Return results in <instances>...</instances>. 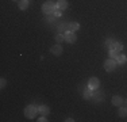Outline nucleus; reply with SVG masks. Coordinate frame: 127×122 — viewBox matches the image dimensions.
Masks as SVG:
<instances>
[{"mask_svg": "<svg viewBox=\"0 0 127 122\" xmlns=\"http://www.w3.org/2000/svg\"><path fill=\"white\" fill-rule=\"evenodd\" d=\"M125 106H126V107H127V99L125 100Z\"/></svg>", "mask_w": 127, "mask_h": 122, "instance_id": "nucleus-25", "label": "nucleus"}, {"mask_svg": "<svg viewBox=\"0 0 127 122\" xmlns=\"http://www.w3.org/2000/svg\"><path fill=\"white\" fill-rule=\"evenodd\" d=\"M68 30H70V23H62L58 26V33H66Z\"/></svg>", "mask_w": 127, "mask_h": 122, "instance_id": "nucleus-10", "label": "nucleus"}, {"mask_svg": "<svg viewBox=\"0 0 127 122\" xmlns=\"http://www.w3.org/2000/svg\"><path fill=\"white\" fill-rule=\"evenodd\" d=\"M68 0H58V1L56 3V7L58 8V10H61V11H65L66 8H68Z\"/></svg>", "mask_w": 127, "mask_h": 122, "instance_id": "nucleus-8", "label": "nucleus"}, {"mask_svg": "<svg viewBox=\"0 0 127 122\" xmlns=\"http://www.w3.org/2000/svg\"><path fill=\"white\" fill-rule=\"evenodd\" d=\"M78 29H80V24H78L77 22L70 23V30H72V31H77Z\"/></svg>", "mask_w": 127, "mask_h": 122, "instance_id": "nucleus-20", "label": "nucleus"}, {"mask_svg": "<svg viewBox=\"0 0 127 122\" xmlns=\"http://www.w3.org/2000/svg\"><path fill=\"white\" fill-rule=\"evenodd\" d=\"M14 1H19V0H14Z\"/></svg>", "mask_w": 127, "mask_h": 122, "instance_id": "nucleus-26", "label": "nucleus"}, {"mask_svg": "<svg viewBox=\"0 0 127 122\" xmlns=\"http://www.w3.org/2000/svg\"><path fill=\"white\" fill-rule=\"evenodd\" d=\"M5 84H7V80H5V79H1V80H0V88H4Z\"/></svg>", "mask_w": 127, "mask_h": 122, "instance_id": "nucleus-23", "label": "nucleus"}, {"mask_svg": "<svg viewBox=\"0 0 127 122\" xmlns=\"http://www.w3.org/2000/svg\"><path fill=\"white\" fill-rule=\"evenodd\" d=\"M112 49H114V50H116V52H120V50L123 49V45L120 44V42H116V41H115L114 45H112Z\"/></svg>", "mask_w": 127, "mask_h": 122, "instance_id": "nucleus-17", "label": "nucleus"}, {"mask_svg": "<svg viewBox=\"0 0 127 122\" xmlns=\"http://www.w3.org/2000/svg\"><path fill=\"white\" fill-rule=\"evenodd\" d=\"M64 35H65V41L68 42V44H74V42L77 41V37L74 34V31H72V30H68Z\"/></svg>", "mask_w": 127, "mask_h": 122, "instance_id": "nucleus-4", "label": "nucleus"}, {"mask_svg": "<svg viewBox=\"0 0 127 122\" xmlns=\"http://www.w3.org/2000/svg\"><path fill=\"white\" fill-rule=\"evenodd\" d=\"M61 15H62V11L58 10V8H56V11H54V16L58 18V16H61Z\"/></svg>", "mask_w": 127, "mask_h": 122, "instance_id": "nucleus-22", "label": "nucleus"}, {"mask_svg": "<svg viewBox=\"0 0 127 122\" xmlns=\"http://www.w3.org/2000/svg\"><path fill=\"white\" fill-rule=\"evenodd\" d=\"M38 122H46L47 120H46V115H42L41 118H39V120H37Z\"/></svg>", "mask_w": 127, "mask_h": 122, "instance_id": "nucleus-24", "label": "nucleus"}, {"mask_svg": "<svg viewBox=\"0 0 127 122\" xmlns=\"http://www.w3.org/2000/svg\"><path fill=\"white\" fill-rule=\"evenodd\" d=\"M50 52H51V54H54V56H61L62 54V46L60 44H56V45L51 46Z\"/></svg>", "mask_w": 127, "mask_h": 122, "instance_id": "nucleus-6", "label": "nucleus"}, {"mask_svg": "<svg viewBox=\"0 0 127 122\" xmlns=\"http://www.w3.org/2000/svg\"><path fill=\"white\" fill-rule=\"evenodd\" d=\"M116 61H118V65H122V64H125L127 61V57L125 56V54H119L118 59H116Z\"/></svg>", "mask_w": 127, "mask_h": 122, "instance_id": "nucleus-14", "label": "nucleus"}, {"mask_svg": "<svg viewBox=\"0 0 127 122\" xmlns=\"http://www.w3.org/2000/svg\"><path fill=\"white\" fill-rule=\"evenodd\" d=\"M114 42H115V39H114V38H108V39H105V42H104L105 48H108V49H112V45H114Z\"/></svg>", "mask_w": 127, "mask_h": 122, "instance_id": "nucleus-16", "label": "nucleus"}, {"mask_svg": "<svg viewBox=\"0 0 127 122\" xmlns=\"http://www.w3.org/2000/svg\"><path fill=\"white\" fill-rule=\"evenodd\" d=\"M112 105H114V106H118V107H120V106L125 105V100H123L122 96L115 95V96H112Z\"/></svg>", "mask_w": 127, "mask_h": 122, "instance_id": "nucleus-7", "label": "nucleus"}, {"mask_svg": "<svg viewBox=\"0 0 127 122\" xmlns=\"http://www.w3.org/2000/svg\"><path fill=\"white\" fill-rule=\"evenodd\" d=\"M116 66H118V61L116 60H114V59H108V60H105V62H104V69L107 72H112L116 69Z\"/></svg>", "mask_w": 127, "mask_h": 122, "instance_id": "nucleus-3", "label": "nucleus"}, {"mask_svg": "<svg viewBox=\"0 0 127 122\" xmlns=\"http://www.w3.org/2000/svg\"><path fill=\"white\" fill-rule=\"evenodd\" d=\"M39 111L37 106H34V105H29V106H26V109H25V115L27 118H30V120H32V118H35V115H37V113Z\"/></svg>", "mask_w": 127, "mask_h": 122, "instance_id": "nucleus-1", "label": "nucleus"}, {"mask_svg": "<svg viewBox=\"0 0 127 122\" xmlns=\"http://www.w3.org/2000/svg\"><path fill=\"white\" fill-rule=\"evenodd\" d=\"M118 56H119V52L114 50V49H110V59L116 60V59H118Z\"/></svg>", "mask_w": 127, "mask_h": 122, "instance_id": "nucleus-18", "label": "nucleus"}, {"mask_svg": "<svg viewBox=\"0 0 127 122\" xmlns=\"http://www.w3.org/2000/svg\"><path fill=\"white\" fill-rule=\"evenodd\" d=\"M56 4H54L53 1H46L43 3V5H42V11H43L45 15H51L54 14V11H56Z\"/></svg>", "mask_w": 127, "mask_h": 122, "instance_id": "nucleus-2", "label": "nucleus"}, {"mask_svg": "<svg viewBox=\"0 0 127 122\" xmlns=\"http://www.w3.org/2000/svg\"><path fill=\"white\" fill-rule=\"evenodd\" d=\"M29 1L30 0H19V10H27V7H29Z\"/></svg>", "mask_w": 127, "mask_h": 122, "instance_id": "nucleus-13", "label": "nucleus"}, {"mask_svg": "<svg viewBox=\"0 0 127 122\" xmlns=\"http://www.w3.org/2000/svg\"><path fill=\"white\" fill-rule=\"evenodd\" d=\"M103 91H100V90H96L95 92H93V98H95V102H101L103 100Z\"/></svg>", "mask_w": 127, "mask_h": 122, "instance_id": "nucleus-11", "label": "nucleus"}, {"mask_svg": "<svg viewBox=\"0 0 127 122\" xmlns=\"http://www.w3.org/2000/svg\"><path fill=\"white\" fill-rule=\"evenodd\" d=\"M62 41H65V35H62L61 33H58V34L56 35V42L57 44H61Z\"/></svg>", "mask_w": 127, "mask_h": 122, "instance_id": "nucleus-19", "label": "nucleus"}, {"mask_svg": "<svg viewBox=\"0 0 127 122\" xmlns=\"http://www.w3.org/2000/svg\"><path fill=\"white\" fill-rule=\"evenodd\" d=\"M83 96H84V99H91V98H93V90H91V88H85L84 90V92H83Z\"/></svg>", "mask_w": 127, "mask_h": 122, "instance_id": "nucleus-12", "label": "nucleus"}, {"mask_svg": "<svg viewBox=\"0 0 127 122\" xmlns=\"http://www.w3.org/2000/svg\"><path fill=\"white\" fill-rule=\"evenodd\" d=\"M119 117H127V107L126 106H120L119 107Z\"/></svg>", "mask_w": 127, "mask_h": 122, "instance_id": "nucleus-15", "label": "nucleus"}, {"mask_svg": "<svg viewBox=\"0 0 127 122\" xmlns=\"http://www.w3.org/2000/svg\"><path fill=\"white\" fill-rule=\"evenodd\" d=\"M38 110H39V113H41L42 115H49L50 114V107L47 105H41L38 107Z\"/></svg>", "mask_w": 127, "mask_h": 122, "instance_id": "nucleus-9", "label": "nucleus"}, {"mask_svg": "<svg viewBox=\"0 0 127 122\" xmlns=\"http://www.w3.org/2000/svg\"><path fill=\"white\" fill-rule=\"evenodd\" d=\"M88 87L93 91L99 90V87H100V80H99L97 77H91L89 81H88Z\"/></svg>", "mask_w": 127, "mask_h": 122, "instance_id": "nucleus-5", "label": "nucleus"}, {"mask_svg": "<svg viewBox=\"0 0 127 122\" xmlns=\"http://www.w3.org/2000/svg\"><path fill=\"white\" fill-rule=\"evenodd\" d=\"M47 16V22H50V23H53L54 20H56V16H54V14H51V15H46Z\"/></svg>", "mask_w": 127, "mask_h": 122, "instance_id": "nucleus-21", "label": "nucleus"}]
</instances>
